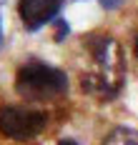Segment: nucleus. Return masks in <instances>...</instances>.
<instances>
[{"mask_svg": "<svg viewBox=\"0 0 138 145\" xmlns=\"http://www.w3.org/2000/svg\"><path fill=\"white\" fill-rule=\"evenodd\" d=\"M55 25H58V33H55V40H63L68 33H70V28H68V23L65 20H60V18H55Z\"/></svg>", "mask_w": 138, "mask_h": 145, "instance_id": "obj_6", "label": "nucleus"}, {"mask_svg": "<svg viewBox=\"0 0 138 145\" xmlns=\"http://www.w3.org/2000/svg\"><path fill=\"white\" fill-rule=\"evenodd\" d=\"M101 3H103V8H106V10H113V8H118V5H121L123 0H101Z\"/></svg>", "mask_w": 138, "mask_h": 145, "instance_id": "obj_7", "label": "nucleus"}, {"mask_svg": "<svg viewBox=\"0 0 138 145\" xmlns=\"http://www.w3.org/2000/svg\"><path fill=\"white\" fill-rule=\"evenodd\" d=\"M133 53H136V55H138V33H136V35H133Z\"/></svg>", "mask_w": 138, "mask_h": 145, "instance_id": "obj_9", "label": "nucleus"}, {"mask_svg": "<svg viewBox=\"0 0 138 145\" xmlns=\"http://www.w3.org/2000/svg\"><path fill=\"white\" fill-rule=\"evenodd\" d=\"M48 128V113L20 108V105H3L0 108V133L10 140L25 143L38 138Z\"/></svg>", "mask_w": 138, "mask_h": 145, "instance_id": "obj_3", "label": "nucleus"}, {"mask_svg": "<svg viewBox=\"0 0 138 145\" xmlns=\"http://www.w3.org/2000/svg\"><path fill=\"white\" fill-rule=\"evenodd\" d=\"M83 48L91 58V68L80 72V88L85 95L98 100H113L123 88L126 60L116 38L106 33H93L83 38Z\"/></svg>", "mask_w": 138, "mask_h": 145, "instance_id": "obj_1", "label": "nucleus"}, {"mask_svg": "<svg viewBox=\"0 0 138 145\" xmlns=\"http://www.w3.org/2000/svg\"><path fill=\"white\" fill-rule=\"evenodd\" d=\"M58 145H78V143H76V140H70V138H63Z\"/></svg>", "mask_w": 138, "mask_h": 145, "instance_id": "obj_8", "label": "nucleus"}, {"mask_svg": "<svg viewBox=\"0 0 138 145\" xmlns=\"http://www.w3.org/2000/svg\"><path fill=\"white\" fill-rule=\"evenodd\" d=\"M15 93L33 103L58 100L68 93V75L43 60H28L15 72Z\"/></svg>", "mask_w": 138, "mask_h": 145, "instance_id": "obj_2", "label": "nucleus"}, {"mask_svg": "<svg viewBox=\"0 0 138 145\" xmlns=\"http://www.w3.org/2000/svg\"><path fill=\"white\" fill-rule=\"evenodd\" d=\"M101 145H138V130L131 128H116L106 135V140Z\"/></svg>", "mask_w": 138, "mask_h": 145, "instance_id": "obj_5", "label": "nucleus"}, {"mask_svg": "<svg viewBox=\"0 0 138 145\" xmlns=\"http://www.w3.org/2000/svg\"><path fill=\"white\" fill-rule=\"evenodd\" d=\"M63 8V0H20L18 3V15L20 23L28 33H35L43 25L53 23Z\"/></svg>", "mask_w": 138, "mask_h": 145, "instance_id": "obj_4", "label": "nucleus"}, {"mask_svg": "<svg viewBox=\"0 0 138 145\" xmlns=\"http://www.w3.org/2000/svg\"><path fill=\"white\" fill-rule=\"evenodd\" d=\"M0 48H3V25H0Z\"/></svg>", "mask_w": 138, "mask_h": 145, "instance_id": "obj_10", "label": "nucleus"}]
</instances>
